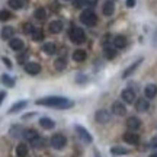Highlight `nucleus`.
<instances>
[{"mask_svg":"<svg viewBox=\"0 0 157 157\" xmlns=\"http://www.w3.org/2000/svg\"><path fill=\"white\" fill-rule=\"evenodd\" d=\"M122 140L127 143V144H131V146H137L140 143V135L134 132V131H128L122 135Z\"/></svg>","mask_w":157,"mask_h":157,"instance_id":"39448f33","label":"nucleus"},{"mask_svg":"<svg viewBox=\"0 0 157 157\" xmlns=\"http://www.w3.org/2000/svg\"><path fill=\"white\" fill-rule=\"evenodd\" d=\"M9 47H10L13 51H21V50H23L25 44H23V41L21 38H12L10 41H9Z\"/></svg>","mask_w":157,"mask_h":157,"instance_id":"f3484780","label":"nucleus"},{"mask_svg":"<svg viewBox=\"0 0 157 157\" xmlns=\"http://www.w3.org/2000/svg\"><path fill=\"white\" fill-rule=\"evenodd\" d=\"M125 5H127V7H134L135 0H127V2H125Z\"/></svg>","mask_w":157,"mask_h":157,"instance_id":"ea45409f","label":"nucleus"},{"mask_svg":"<svg viewBox=\"0 0 157 157\" xmlns=\"http://www.w3.org/2000/svg\"><path fill=\"white\" fill-rule=\"evenodd\" d=\"M150 108V102L148 99H138L135 102V111L137 112H147Z\"/></svg>","mask_w":157,"mask_h":157,"instance_id":"2eb2a0df","label":"nucleus"},{"mask_svg":"<svg viewBox=\"0 0 157 157\" xmlns=\"http://www.w3.org/2000/svg\"><path fill=\"white\" fill-rule=\"evenodd\" d=\"M39 125L44 129H52L56 127V122L48 117H42V118H39Z\"/></svg>","mask_w":157,"mask_h":157,"instance_id":"dca6fc26","label":"nucleus"},{"mask_svg":"<svg viewBox=\"0 0 157 157\" xmlns=\"http://www.w3.org/2000/svg\"><path fill=\"white\" fill-rule=\"evenodd\" d=\"M64 28V23L63 21L60 19H56V21H51L50 25H48V31H50L51 34H60Z\"/></svg>","mask_w":157,"mask_h":157,"instance_id":"6e6552de","label":"nucleus"},{"mask_svg":"<svg viewBox=\"0 0 157 157\" xmlns=\"http://www.w3.org/2000/svg\"><path fill=\"white\" fill-rule=\"evenodd\" d=\"M95 119L98 124H108L111 121V113L108 112L106 109H99L95 113Z\"/></svg>","mask_w":157,"mask_h":157,"instance_id":"423d86ee","label":"nucleus"},{"mask_svg":"<svg viewBox=\"0 0 157 157\" xmlns=\"http://www.w3.org/2000/svg\"><path fill=\"white\" fill-rule=\"evenodd\" d=\"M64 2H73V0H64Z\"/></svg>","mask_w":157,"mask_h":157,"instance_id":"c03bdc74","label":"nucleus"},{"mask_svg":"<svg viewBox=\"0 0 157 157\" xmlns=\"http://www.w3.org/2000/svg\"><path fill=\"white\" fill-rule=\"evenodd\" d=\"M76 132L78 134V137H80V140L84 141V143H92V135H90V132L87 131V129L84 128V127H82V125H76Z\"/></svg>","mask_w":157,"mask_h":157,"instance_id":"0eeeda50","label":"nucleus"},{"mask_svg":"<svg viewBox=\"0 0 157 157\" xmlns=\"http://www.w3.org/2000/svg\"><path fill=\"white\" fill-rule=\"evenodd\" d=\"M80 21H82V23H84L86 26H95L96 23H98V16H96V13L92 10V9H86V10L82 12Z\"/></svg>","mask_w":157,"mask_h":157,"instance_id":"7ed1b4c3","label":"nucleus"},{"mask_svg":"<svg viewBox=\"0 0 157 157\" xmlns=\"http://www.w3.org/2000/svg\"><path fill=\"white\" fill-rule=\"evenodd\" d=\"M2 61L5 63V64H6V66H7L9 68H12V63H10V60H9V58H6V57H3V58H2Z\"/></svg>","mask_w":157,"mask_h":157,"instance_id":"58836bf2","label":"nucleus"},{"mask_svg":"<svg viewBox=\"0 0 157 157\" xmlns=\"http://www.w3.org/2000/svg\"><path fill=\"white\" fill-rule=\"evenodd\" d=\"M141 63H143V58H140V60H137V61H134V63H132V64H131V66H129V67L127 68V70H125V71L122 73V77H124V78L129 77V76H131V74H132V73L135 71V70H137V67L140 66Z\"/></svg>","mask_w":157,"mask_h":157,"instance_id":"a211bd4d","label":"nucleus"},{"mask_svg":"<svg viewBox=\"0 0 157 157\" xmlns=\"http://www.w3.org/2000/svg\"><path fill=\"white\" fill-rule=\"evenodd\" d=\"M121 99L125 103H134L135 102V92L131 89H124L121 92Z\"/></svg>","mask_w":157,"mask_h":157,"instance_id":"9d476101","label":"nucleus"},{"mask_svg":"<svg viewBox=\"0 0 157 157\" xmlns=\"http://www.w3.org/2000/svg\"><path fill=\"white\" fill-rule=\"evenodd\" d=\"M113 47L115 48H125L127 47V38L124 35H118L113 38Z\"/></svg>","mask_w":157,"mask_h":157,"instance_id":"4be33fe9","label":"nucleus"},{"mask_svg":"<svg viewBox=\"0 0 157 157\" xmlns=\"http://www.w3.org/2000/svg\"><path fill=\"white\" fill-rule=\"evenodd\" d=\"M25 71L31 76H36V74L41 73V66L38 63H26L25 64Z\"/></svg>","mask_w":157,"mask_h":157,"instance_id":"9b49d317","label":"nucleus"},{"mask_svg":"<svg viewBox=\"0 0 157 157\" xmlns=\"http://www.w3.org/2000/svg\"><path fill=\"white\" fill-rule=\"evenodd\" d=\"M42 51L48 56H54L57 52V45L54 42H47V44L42 45Z\"/></svg>","mask_w":157,"mask_h":157,"instance_id":"412c9836","label":"nucleus"},{"mask_svg":"<svg viewBox=\"0 0 157 157\" xmlns=\"http://www.w3.org/2000/svg\"><path fill=\"white\" fill-rule=\"evenodd\" d=\"M68 38H70V41L73 44H83L86 41V34H84V31L82 28L73 26L70 29V32H68Z\"/></svg>","mask_w":157,"mask_h":157,"instance_id":"f03ea898","label":"nucleus"},{"mask_svg":"<svg viewBox=\"0 0 157 157\" xmlns=\"http://www.w3.org/2000/svg\"><path fill=\"white\" fill-rule=\"evenodd\" d=\"M28 105V102L26 101H19V102H16L13 106L9 109V113H16V112H19V111H22L23 108Z\"/></svg>","mask_w":157,"mask_h":157,"instance_id":"393cba45","label":"nucleus"},{"mask_svg":"<svg viewBox=\"0 0 157 157\" xmlns=\"http://www.w3.org/2000/svg\"><path fill=\"white\" fill-rule=\"evenodd\" d=\"M150 147L157 148V137H153V138H151V141H150Z\"/></svg>","mask_w":157,"mask_h":157,"instance_id":"4c0bfd02","label":"nucleus"},{"mask_svg":"<svg viewBox=\"0 0 157 157\" xmlns=\"http://www.w3.org/2000/svg\"><path fill=\"white\" fill-rule=\"evenodd\" d=\"M113 12H115V3H113L112 0L105 2V5L102 6V13H103L105 16H112Z\"/></svg>","mask_w":157,"mask_h":157,"instance_id":"4468645a","label":"nucleus"},{"mask_svg":"<svg viewBox=\"0 0 157 157\" xmlns=\"http://www.w3.org/2000/svg\"><path fill=\"white\" fill-rule=\"evenodd\" d=\"M26 60H28V54L17 56V63H19V64H26Z\"/></svg>","mask_w":157,"mask_h":157,"instance_id":"e433bc0d","label":"nucleus"},{"mask_svg":"<svg viewBox=\"0 0 157 157\" xmlns=\"http://www.w3.org/2000/svg\"><path fill=\"white\" fill-rule=\"evenodd\" d=\"M10 135H13V137H19V135H23L22 128H17V127H13V128L10 129Z\"/></svg>","mask_w":157,"mask_h":157,"instance_id":"f704fd0d","label":"nucleus"},{"mask_svg":"<svg viewBox=\"0 0 157 157\" xmlns=\"http://www.w3.org/2000/svg\"><path fill=\"white\" fill-rule=\"evenodd\" d=\"M34 16L36 21H45V17H47V10H45L44 7H38V9H35Z\"/></svg>","mask_w":157,"mask_h":157,"instance_id":"c85d7f7f","label":"nucleus"},{"mask_svg":"<svg viewBox=\"0 0 157 157\" xmlns=\"http://www.w3.org/2000/svg\"><path fill=\"white\" fill-rule=\"evenodd\" d=\"M7 5L10 9H15V10H19L23 7V2L22 0H7Z\"/></svg>","mask_w":157,"mask_h":157,"instance_id":"c756f323","label":"nucleus"},{"mask_svg":"<svg viewBox=\"0 0 157 157\" xmlns=\"http://www.w3.org/2000/svg\"><path fill=\"white\" fill-rule=\"evenodd\" d=\"M111 153H112L113 156H125V154H128L129 150L128 148H125V147H121V146H115L111 148Z\"/></svg>","mask_w":157,"mask_h":157,"instance_id":"a878e982","label":"nucleus"},{"mask_svg":"<svg viewBox=\"0 0 157 157\" xmlns=\"http://www.w3.org/2000/svg\"><path fill=\"white\" fill-rule=\"evenodd\" d=\"M23 138H26V140L31 143V141H34L35 138H38L39 135L38 132L35 131V129H23V135H22Z\"/></svg>","mask_w":157,"mask_h":157,"instance_id":"b1692460","label":"nucleus"},{"mask_svg":"<svg viewBox=\"0 0 157 157\" xmlns=\"http://www.w3.org/2000/svg\"><path fill=\"white\" fill-rule=\"evenodd\" d=\"M50 143H51V146H52V148L61 150V148H64L66 144H67V138H66L63 134H54L51 137Z\"/></svg>","mask_w":157,"mask_h":157,"instance_id":"20e7f679","label":"nucleus"},{"mask_svg":"<svg viewBox=\"0 0 157 157\" xmlns=\"http://www.w3.org/2000/svg\"><path fill=\"white\" fill-rule=\"evenodd\" d=\"M28 153H29V148L25 143H21V144L16 146V156L17 157H26Z\"/></svg>","mask_w":157,"mask_h":157,"instance_id":"aec40b11","label":"nucleus"},{"mask_svg":"<svg viewBox=\"0 0 157 157\" xmlns=\"http://www.w3.org/2000/svg\"><path fill=\"white\" fill-rule=\"evenodd\" d=\"M144 95H146V99H154L157 96V86L156 84H147L144 87Z\"/></svg>","mask_w":157,"mask_h":157,"instance_id":"ddd939ff","label":"nucleus"},{"mask_svg":"<svg viewBox=\"0 0 157 157\" xmlns=\"http://www.w3.org/2000/svg\"><path fill=\"white\" fill-rule=\"evenodd\" d=\"M103 56H105L106 60H113V58L117 57V51H115V48H112V47H105Z\"/></svg>","mask_w":157,"mask_h":157,"instance_id":"cd10ccee","label":"nucleus"},{"mask_svg":"<svg viewBox=\"0 0 157 157\" xmlns=\"http://www.w3.org/2000/svg\"><path fill=\"white\" fill-rule=\"evenodd\" d=\"M66 67H67V61H66L64 57H58L56 61H54V68H56L57 71H63Z\"/></svg>","mask_w":157,"mask_h":157,"instance_id":"5701e85b","label":"nucleus"},{"mask_svg":"<svg viewBox=\"0 0 157 157\" xmlns=\"http://www.w3.org/2000/svg\"><path fill=\"white\" fill-rule=\"evenodd\" d=\"M5 98H6V92H0V105H2V102H3Z\"/></svg>","mask_w":157,"mask_h":157,"instance_id":"79ce46f5","label":"nucleus"},{"mask_svg":"<svg viewBox=\"0 0 157 157\" xmlns=\"http://www.w3.org/2000/svg\"><path fill=\"white\" fill-rule=\"evenodd\" d=\"M10 17H12V13L9 10H6V9L0 10V22H6V21H9Z\"/></svg>","mask_w":157,"mask_h":157,"instance_id":"72a5a7b5","label":"nucleus"},{"mask_svg":"<svg viewBox=\"0 0 157 157\" xmlns=\"http://www.w3.org/2000/svg\"><path fill=\"white\" fill-rule=\"evenodd\" d=\"M86 51H83V50H76L73 52V60L74 61H77V63H82V61H84L86 60Z\"/></svg>","mask_w":157,"mask_h":157,"instance_id":"bb28decb","label":"nucleus"},{"mask_svg":"<svg viewBox=\"0 0 157 157\" xmlns=\"http://www.w3.org/2000/svg\"><path fill=\"white\" fill-rule=\"evenodd\" d=\"M13 35H15V29L12 28V26H5V28L2 29V39L10 41L13 38Z\"/></svg>","mask_w":157,"mask_h":157,"instance_id":"6ab92c4d","label":"nucleus"},{"mask_svg":"<svg viewBox=\"0 0 157 157\" xmlns=\"http://www.w3.org/2000/svg\"><path fill=\"white\" fill-rule=\"evenodd\" d=\"M112 113L118 115V117H124L127 113V106L124 105L122 102H113L112 103Z\"/></svg>","mask_w":157,"mask_h":157,"instance_id":"1a4fd4ad","label":"nucleus"},{"mask_svg":"<svg viewBox=\"0 0 157 157\" xmlns=\"http://www.w3.org/2000/svg\"><path fill=\"white\" fill-rule=\"evenodd\" d=\"M31 36H32L34 41H44V31L42 29H35Z\"/></svg>","mask_w":157,"mask_h":157,"instance_id":"473e14b6","label":"nucleus"},{"mask_svg":"<svg viewBox=\"0 0 157 157\" xmlns=\"http://www.w3.org/2000/svg\"><path fill=\"white\" fill-rule=\"evenodd\" d=\"M86 5V0H73V6L76 9H82Z\"/></svg>","mask_w":157,"mask_h":157,"instance_id":"c9c22d12","label":"nucleus"},{"mask_svg":"<svg viewBox=\"0 0 157 157\" xmlns=\"http://www.w3.org/2000/svg\"><path fill=\"white\" fill-rule=\"evenodd\" d=\"M2 82H3V84L7 86V87H13V86H15V80H13L10 76H7V74H3V76H2Z\"/></svg>","mask_w":157,"mask_h":157,"instance_id":"2f4dec72","label":"nucleus"},{"mask_svg":"<svg viewBox=\"0 0 157 157\" xmlns=\"http://www.w3.org/2000/svg\"><path fill=\"white\" fill-rule=\"evenodd\" d=\"M140 127H141V121L137 117H129L127 119V128L129 131H134L135 132L137 129H140Z\"/></svg>","mask_w":157,"mask_h":157,"instance_id":"f8f14e48","label":"nucleus"},{"mask_svg":"<svg viewBox=\"0 0 157 157\" xmlns=\"http://www.w3.org/2000/svg\"><path fill=\"white\" fill-rule=\"evenodd\" d=\"M35 26L34 25H32V23L31 22H25L22 25V31H23V34H26V35H32V32H34L35 31Z\"/></svg>","mask_w":157,"mask_h":157,"instance_id":"7c9ffc66","label":"nucleus"},{"mask_svg":"<svg viewBox=\"0 0 157 157\" xmlns=\"http://www.w3.org/2000/svg\"><path fill=\"white\" fill-rule=\"evenodd\" d=\"M150 157H157V151H156V153H153V154H151Z\"/></svg>","mask_w":157,"mask_h":157,"instance_id":"37998d69","label":"nucleus"},{"mask_svg":"<svg viewBox=\"0 0 157 157\" xmlns=\"http://www.w3.org/2000/svg\"><path fill=\"white\" fill-rule=\"evenodd\" d=\"M98 3V0H86V5L87 6H95Z\"/></svg>","mask_w":157,"mask_h":157,"instance_id":"a19ab883","label":"nucleus"},{"mask_svg":"<svg viewBox=\"0 0 157 157\" xmlns=\"http://www.w3.org/2000/svg\"><path fill=\"white\" fill-rule=\"evenodd\" d=\"M35 103L41 105V106L56 108V109H68V108H71L74 105L70 99L63 98V96H47V98H41Z\"/></svg>","mask_w":157,"mask_h":157,"instance_id":"f257e3e1","label":"nucleus"}]
</instances>
